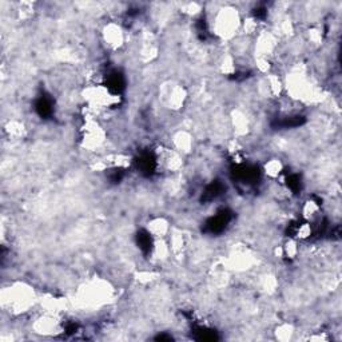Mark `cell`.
<instances>
[{"label": "cell", "instance_id": "1", "mask_svg": "<svg viewBox=\"0 0 342 342\" xmlns=\"http://www.w3.org/2000/svg\"><path fill=\"white\" fill-rule=\"evenodd\" d=\"M231 218H233V215L229 210L219 212L216 215L207 219L206 223H205V231L210 233V234H219L222 231H225V229L231 221Z\"/></svg>", "mask_w": 342, "mask_h": 342}, {"label": "cell", "instance_id": "2", "mask_svg": "<svg viewBox=\"0 0 342 342\" xmlns=\"http://www.w3.org/2000/svg\"><path fill=\"white\" fill-rule=\"evenodd\" d=\"M234 175L239 183L252 185L259 178V171L256 166H239L235 169Z\"/></svg>", "mask_w": 342, "mask_h": 342}, {"label": "cell", "instance_id": "3", "mask_svg": "<svg viewBox=\"0 0 342 342\" xmlns=\"http://www.w3.org/2000/svg\"><path fill=\"white\" fill-rule=\"evenodd\" d=\"M106 85L113 94H121L122 91L125 90V78L122 77V74L119 72H111L107 77Z\"/></svg>", "mask_w": 342, "mask_h": 342}, {"label": "cell", "instance_id": "4", "mask_svg": "<svg viewBox=\"0 0 342 342\" xmlns=\"http://www.w3.org/2000/svg\"><path fill=\"white\" fill-rule=\"evenodd\" d=\"M54 106H52V100H51V98H48V96H43L42 95L39 99L36 100V104H35V108H36V113L39 114L42 118H48L52 115V111H54Z\"/></svg>", "mask_w": 342, "mask_h": 342}, {"label": "cell", "instance_id": "5", "mask_svg": "<svg viewBox=\"0 0 342 342\" xmlns=\"http://www.w3.org/2000/svg\"><path fill=\"white\" fill-rule=\"evenodd\" d=\"M223 190H225V187H223V185H222L221 182H219V180H215V182H213V183H210V185L207 186L206 190L203 191L202 199L205 202H212L213 199L218 198V197L223 193Z\"/></svg>", "mask_w": 342, "mask_h": 342}, {"label": "cell", "instance_id": "6", "mask_svg": "<svg viewBox=\"0 0 342 342\" xmlns=\"http://www.w3.org/2000/svg\"><path fill=\"white\" fill-rule=\"evenodd\" d=\"M138 163V169L144 174H151L155 169V157L151 153H144L142 157L136 161Z\"/></svg>", "mask_w": 342, "mask_h": 342}, {"label": "cell", "instance_id": "7", "mask_svg": "<svg viewBox=\"0 0 342 342\" xmlns=\"http://www.w3.org/2000/svg\"><path fill=\"white\" fill-rule=\"evenodd\" d=\"M136 242H138V246L143 253H149L153 248V241H151V237H150L149 233L146 231H140L136 235Z\"/></svg>", "mask_w": 342, "mask_h": 342}, {"label": "cell", "instance_id": "8", "mask_svg": "<svg viewBox=\"0 0 342 342\" xmlns=\"http://www.w3.org/2000/svg\"><path fill=\"white\" fill-rule=\"evenodd\" d=\"M303 123V117H288L285 118L284 121H281L277 123V127H282V128H292V127L301 126Z\"/></svg>", "mask_w": 342, "mask_h": 342}, {"label": "cell", "instance_id": "9", "mask_svg": "<svg viewBox=\"0 0 342 342\" xmlns=\"http://www.w3.org/2000/svg\"><path fill=\"white\" fill-rule=\"evenodd\" d=\"M197 333V340H201V341H213V340H216L215 333L213 330H207L205 328H198L195 330Z\"/></svg>", "mask_w": 342, "mask_h": 342}, {"label": "cell", "instance_id": "10", "mask_svg": "<svg viewBox=\"0 0 342 342\" xmlns=\"http://www.w3.org/2000/svg\"><path fill=\"white\" fill-rule=\"evenodd\" d=\"M288 187L292 190L293 193H298L301 190V178L297 175V174H292V175L288 176Z\"/></svg>", "mask_w": 342, "mask_h": 342}]
</instances>
